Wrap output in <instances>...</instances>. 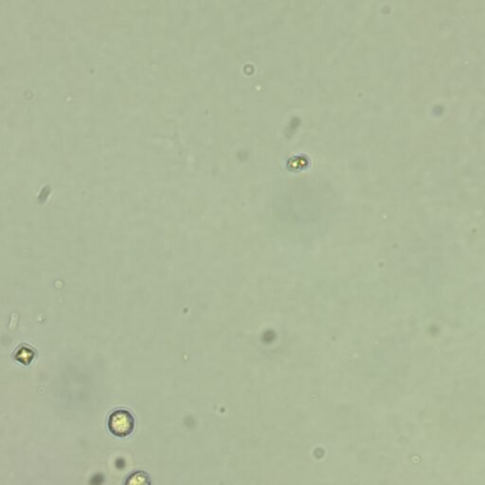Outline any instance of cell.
Instances as JSON below:
<instances>
[{
    "label": "cell",
    "instance_id": "2",
    "mask_svg": "<svg viewBox=\"0 0 485 485\" xmlns=\"http://www.w3.org/2000/svg\"><path fill=\"white\" fill-rule=\"evenodd\" d=\"M124 485H152L146 472L138 471L127 478Z\"/></svg>",
    "mask_w": 485,
    "mask_h": 485
},
{
    "label": "cell",
    "instance_id": "1",
    "mask_svg": "<svg viewBox=\"0 0 485 485\" xmlns=\"http://www.w3.org/2000/svg\"><path fill=\"white\" fill-rule=\"evenodd\" d=\"M108 427L115 436L126 437L131 434L134 429V418L129 411L120 409L111 414Z\"/></svg>",
    "mask_w": 485,
    "mask_h": 485
}]
</instances>
